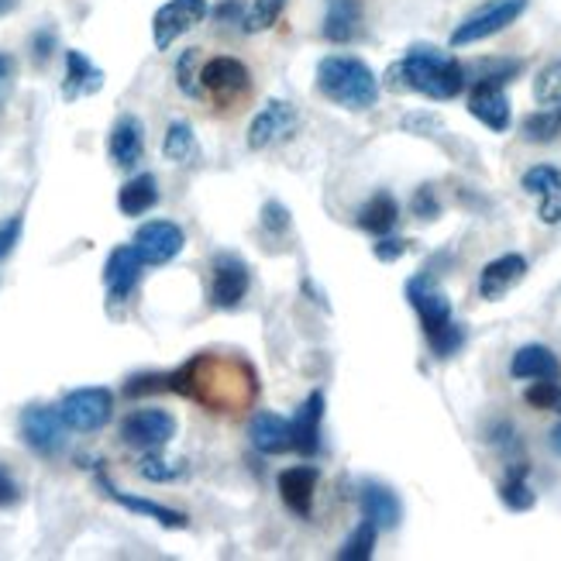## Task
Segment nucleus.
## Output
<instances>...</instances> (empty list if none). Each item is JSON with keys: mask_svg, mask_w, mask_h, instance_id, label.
<instances>
[{"mask_svg": "<svg viewBox=\"0 0 561 561\" xmlns=\"http://www.w3.org/2000/svg\"><path fill=\"white\" fill-rule=\"evenodd\" d=\"M169 389L186 400L204 403L207 410L228 413L238 407H249L259 393V382L249 362L201 352V355H193L183 369L169 373Z\"/></svg>", "mask_w": 561, "mask_h": 561, "instance_id": "nucleus-1", "label": "nucleus"}, {"mask_svg": "<svg viewBox=\"0 0 561 561\" xmlns=\"http://www.w3.org/2000/svg\"><path fill=\"white\" fill-rule=\"evenodd\" d=\"M386 87L424 93L431 101H451V96H458L461 87H466V66L445 56L442 48L413 45L400 62L389 66Z\"/></svg>", "mask_w": 561, "mask_h": 561, "instance_id": "nucleus-2", "label": "nucleus"}, {"mask_svg": "<svg viewBox=\"0 0 561 561\" xmlns=\"http://www.w3.org/2000/svg\"><path fill=\"white\" fill-rule=\"evenodd\" d=\"M407 300L417 310L421 328L431 341V352L437 358H451L461 345H466V328L451 321V304L442 289L431 283V273H421L407 283Z\"/></svg>", "mask_w": 561, "mask_h": 561, "instance_id": "nucleus-3", "label": "nucleus"}, {"mask_svg": "<svg viewBox=\"0 0 561 561\" xmlns=\"http://www.w3.org/2000/svg\"><path fill=\"white\" fill-rule=\"evenodd\" d=\"M317 90L331 104L348 111H369L379 101V80L376 72L355 56H328L317 66Z\"/></svg>", "mask_w": 561, "mask_h": 561, "instance_id": "nucleus-4", "label": "nucleus"}, {"mask_svg": "<svg viewBox=\"0 0 561 561\" xmlns=\"http://www.w3.org/2000/svg\"><path fill=\"white\" fill-rule=\"evenodd\" d=\"M59 413L69 431H80V434H93L107 427V421L114 417V393L104 386H83V389H72V393L62 397Z\"/></svg>", "mask_w": 561, "mask_h": 561, "instance_id": "nucleus-5", "label": "nucleus"}, {"mask_svg": "<svg viewBox=\"0 0 561 561\" xmlns=\"http://www.w3.org/2000/svg\"><path fill=\"white\" fill-rule=\"evenodd\" d=\"M527 11V0H490L479 11H472L466 21L451 32V48H466L482 38H493L496 32L510 28Z\"/></svg>", "mask_w": 561, "mask_h": 561, "instance_id": "nucleus-6", "label": "nucleus"}, {"mask_svg": "<svg viewBox=\"0 0 561 561\" xmlns=\"http://www.w3.org/2000/svg\"><path fill=\"white\" fill-rule=\"evenodd\" d=\"M176 437V417L169 410L145 407L121 421V442L138 451H162Z\"/></svg>", "mask_w": 561, "mask_h": 561, "instance_id": "nucleus-7", "label": "nucleus"}, {"mask_svg": "<svg viewBox=\"0 0 561 561\" xmlns=\"http://www.w3.org/2000/svg\"><path fill=\"white\" fill-rule=\"evenodd\" d=\"M252 286V270L249 262L234 252H217L210 262V304L217 310H234L241 300L249 297Z\"/></svg>", "mask_w": 561, "mask_h": 561, "instance_id": "nucleus-8", "label": "nucleus"}, {"mask_svg": "<svg viewBox=\"0 0 561 561\" xmlns=\"http://www.w3.org/2000/svg\"><path fill=\"white\" fill-rule=\"evenodd\" d=\"M21 437L35 455L56 458L66 448V421L59 407H28L21 413Z\"/></svg>", "mask_w": 561, "mask_h": 561, "instance_id": "nucleus-9", "label": "nucleus"}, {"mask_svg": "<svg viewBox=\"0 0 561 561\" xmlns=\"http://www.w3.org/2000/svg\"><path fill=\"white\" fill-rule=\"evenodd\" d=\"M210 14V4L207 0H169L162 4L152 18V38H156V48H169L180 35H186L190 28H197V24Z\"/></svg>", "mask_w": 561, "mask_h": 561, "instance_id": "nucleus-10", "label": "nucleus"}, {"mask_svg": "<svg viewBox=\"0 0 561 561\" xmlns=\"http://www.w3.org/2000/svg\"><path fill=\"white\" fill-rule=\"evenodd\" d=\"M252 87V77L245 62H238L231 56H217L201 66V90H207L217 104H231L238 96H245Z\"/></svg>", "mask_w": 561, "mask_h": 561, "instance_id": "nucleus-11", "label": "nucleus"}, {"mask_svg": "<svg viewBox=\"0 0 561 561\" xmlns=\"http://www.w3.org/2000/svg\"><path fill=\"white\" fill-rule=\"evenodd\" d=\"M131 245L135 252L141 255L145 265H165V262H173L183 245H186V234L176 221H149V225H141L131 238Z\"/></svg>", "mask_w": 561, "mask_h": 561, "instance_id": "nucleus-12", "label": "nucleus"}, {"mask_svg": "<svg viewBox=\"0 0 561 561\" xmlns=\"http://www.w3.org/2000/svg\"><path fill=\"white\" fill-rule=\"evenodd\" d=\"M297 125H300L297 107L286 101H270L249 125V149L262 152V149H270V145H279L297 131Z\"/></svg>", "mask_w": 561, "mask_h": 561, "instance_id": "nucleus-13", "label": "nucleus"}, {"mask_svg": "<svg viewBox=\"0 0 561 561\" xmlns=\"http://www.w3.org/2000/svg\"><path fill=\"white\" fill-rule=\"evenodd\" d=\"M141 270H145V262L135 252V245H117L107 255V262H104V286H107L111 304H125L131 297V293L138 289V283H141Z\"/></svg>", "mask_w": 561, "mask_h": 561, "instance_id": "nucleus-14", "label": "nucleus"}, {"mask_svg": "<svg viewBox=\"0 0 561 561\" xmlns=\"http://www.w3.org/2000/svg\"><path fill=\"white\" fill-rule=\"evenodd\" d=\"M96 485H101L104 496H107L111 503L131 510V514H138V517H149V520H156V524L165 527V530H183V527L190 524L186 514H180V510H173V506H162V503H156V500H141V496H131V493H121L117 485L107 479L104 469L96 472Z\"/></svg>", "mask_w": 561, "mask_h": 561, "instance_id": "nucleus-15", "label": "nucleus"}, {"mask_svg": "<svg viewBox=\"0 0 561 561\" xmlns=\"http://www.w3.org/2000/svg\"><path fill=\"white\" fill-rule=\"evenodd\" d=\"M321 421H324V393L321 389H313L289 421L293 451L304 455V458H313L317 451H321Z\"/></svg>", "mask_w": 561, "mask_h": 561, "instance_id": "nucleus-16", "label": "nucleus"}, {"mask_svg": "<svg viewBox=\"0 0 561 561\" xmlns=\"http://www.w3.org/2000/svg\"><path fill=\"white\" fill-rule=\"evenodd\" d=\"M520 186L538 197V217L545 225H561V169L534 165L524 173Z\"/></svg>", "mask_w": 561, "mask_h": 561, "instance_id": "nucleus-17", "label": "nucleus"}, {"mask_svg": "<svg viewBox=\"0 0 561 561\" xmlns=\"http://www.w3.org/2000/svg\"><path fill=\"white\" fill-rule=\"evenodd\" d=\"M524 276H527V259L517 252H506L479 273V297L482 300H503L510 289L524 283Z\"/></svg>", "mask_w": 561, "mask_h": 561, "instance_id": "nucleus-18", "label": "nucleus"}, {"mask_svg": "<svg viewBox=\"0 0 561 561\" xmlns=\"http://www.w3.org/2000/svg\"><path fill=\"white\" fill-rule=\"evenodd\" d=\"M317 482H321V469L317 466H293V469L279 472V496H283L286 510H293L297 517H310Z\"/></svg>", "mask_w": 561, "mask_h": 561, "instance_id": "nucleus-19", "label": "nucleus"}, {"mask_svg": "<svg viewBox=\"0 0 561 561\" xmlns=\"http://www.w3.org/2000/svg\"><path fill=\"white\" fill-rule=\"evenodd\" d=\"M249 442L262 455H286V451H293L289 421L279 417V413H273V410H259L255 417L249 421Z\"/></svg>", "mask_w": 561, "mask_h": 561, "instance_id": "nucleus-20", "label": "nucleus"}, {"mask_svg": "<svg viewBox=\"0 0 561 561\" xmlns=\"http://www.w3.org/2000/svg\"><path fill=\"white\" fill-rule=\"evenodd\" d=\"M469 114L482 121L490 131H506L510 128V101L500 83H485L479 80L469 93Z\"/></svg>", "mask_w": 561, "mask_h": 561, "instance_id": "nucleus-21", "label": "nucleus"}, {"mask_svg": "<svg viewBox=\"0 0 561 561\" xmlns=\"http://www.w3.org/2000/svg\"><path fill=\"white\" fill-rule=\"evenodd\" d=\"M358 503H362V517L373 520L379 530H393L403 520V503H400V496L389 490V485H382V482H365Z\"/></svg>", "mask_w": 561, "mask_h": 561, "instance_id": "nucleus-22", "label": "nucleus"}, {"mask_svg": "<svg viewBox=\"0 0 561 561\" xmlns=\"http://www.w3.org/2000/svg\"><path fill=\"white\" fill-rule=\"evenodd\" d=\"M111 162L121 169H135L145 156V128L135 114L117 117V125L111 128V141H107Z\"/></svg>", "mask_w": 561, "mask_h": 561, "instance_id": "nucleus-23", "label": "nucleus"}, {"mask_svg": "<svg viewBox=\"0 0 561 561\" xmlns=\"http://www.w3.org/2000/svg\"><path fill=\"white\" fill-rule=\"evenodd\" d=\"M104 90V69L93 66L83 53L69 48L66 53V83H62V101H80V96L101 93Z\"/></svg>", "mask_w": 561, "mask_h": 561, "instance_id": "nucleus-24", "label": "nucleus"}, {"mask_svg": "<svg viewBox=\"0 0 561 561\" xmlns=\"http://www.w3.org/2000/svg\"><path fill=\"white\" fill-rule=\"evenodd\" d=\"M510 376H514V379H548V382H558L561 379V362L545 345H524L514 355V362H510Z\"/></svg>", "mask_w": 561, "mask_h": 561, "instance_id": "nucleus-25", "label": "nucleus"}, {"mask_svg": "<svg viewBox=\"0 0 561 561\" xmlns=\"http://www.w3.org/2000/svg\"><path fill=\"white\" fill-rule=\"evenodd\" d=\"M321 32L328 42H337V45L355 42L362 32V0H328Z\"/></svg>", "mask_w": 561, "mask_h": 561, "instance_id": "nucleus-26", "label": "nucleus"}, {"mask_svg": "<svg viewBox=\"0 0 561 561\" xmlns=\"http://www.w3.org/2000/svg\"><path fill=\"white\" fill-rule=\"evenodd\" d=\"M159 204V180L152 173H138L117 190V210L125 217H141Z\"/></svg>", "mask_w": 561, "mask_h": 561, "instance_id": "nucleus-27", "label": "nucleus"}, {"mask_svg": "<svg viewBox=\"0 0 561 561\" xmlns=\"http://www.w3.org/2000/svg\"><path fill=\"white\" fill-rule=\"evenodd\" d=\"M397 221H400V204H397L393 193H386V190L376 193V197L358 210V228H362V231H369V234H376V238H382V234L393 231Z\"/></svg>", "mask_w": 561, "mask_h": 561, "instance_id": "nucleus-28", "label": "nucleus"}, {"mask_svg": "<svg viewBox=\"0 0 561 561\" xmlns=\"http://www.w3.org/2000/svg\"><path fill=\"white\" fill-rule=\"evenodd\" d=\"M500 500L506 510H514V514H524V510L538 503V496H534V490L527 485V461H510V472L500 485Z\"/></svg>", "mask_w": 561, "mask_h": 561, "instance_id": "nucleus-29", "label": "nucleus"}, {"mask_svg": "<svg viewBox=\"0 0 561 561\" xmlns=\"http://www.w3.org/2000/svg\"><path fill=\"white\" fill-rule=\"evenodd\" d=\"M162 156L169 162H190V159H197V135H193L190 121H173V125L165 128Z\"/></svg>", "mask_w": 561, "mask_h": 561, "instance_id": "nucleus-30", "label": "nucleus"}, {"mask_svg": "<svg viewBox=\"0 0 561 561\" xmlns=\"http://www.w3.org/2000/svg\"><path fill=\"white\" fill-rule=\"evenodd\" d=\"M376 541H379V527L362 517V524L348 534V541L341 545L337 558L341 561H369L376 554Z\"/></svg>", "mask_w": 561, "mask_h": 561, "instance_id": "nucleus-31", "label": "nucleus"}, {"mask_svg": "<svg viewBox=\"0 0 561 561\" xmlns=\"http://www.w3.org/2000/svg\"><path fill=\"white\" fill-rule=\"evenodd\" d=\"M283 11H286V0H252V8L245 11V21H241V28H245L249 35L270 32L273 24L279 21Z\"/></svg>", "mask_w": 561, "mask_h": 561, "instance_id": "nucleus-32", "label": "nucleus"}, {"mask_svg": "<svg viewBox=\"0 0 561 561\" xmlns=\"http://www.w3.org/2000/svg\"><path fill=\"white\" fill-rule=\"evenodd\" d=\"M138 476L149 482H176L180 476H186V466L162 458V451H145V458L138 461Z\"/></svg>", "mask_w": 561, "mask_h": 561, "instance_id": "nucleus-33", "label": "nucleus"}, {"mask_svg": "<svg viewBox=\"0 0 561 561\" xmlns=\"http://www.w3.org/2000/svg\"><path fill=\"white\" fill-rule=\"evenodd\" d=\"M561 135V104L551 111H538L524 117V138L527 141H554Z\"/></svg>", "mask_w": 561, "mask_h": 561, "instance_id": "nucleus-34", "label": "nucleus"}, {"mask_svg": "<svg viewBox=\"0 0 561 561\" xmlns=\"http://www.w3.org/2000/svg\"><path fill=\"white\" fill-rule=\"evenodd\" d=\"M534 101L538 104H561V59L548 62L538 80H534Z\"/></svg>", "mask_w": 561, "mask_h": 561, "instance_id": "nucleus-35", "label": "nucleus"}, {"mask_svg": "<svg viewBox=\"0 0 561 561\" xmlns=\"http://www.w3.org/2000/svg\"><path fill=\"white\" fill-rule=\"evenodd\" d=\"M527 403L538 410H561V386L548 379H534V386L527 389Z\"/></svg>", "mask_w": 561, "mask_h": 561, "instance_id": "nucleus-36", "label": "nucleus"}, {"mask_svg": "<svg viewBox=\"0 0 561 561\" xmlns=\"http://www.w3.org/2000/svg\"><path fill=\"white\" fill-rule=\"evenodd\" d=\"M197 59H201V48H186V53L180 56V62H176V83L190 96L201 93V83H197L201 77H193V66H197Z\"/></svg>", "mask_w": 561, "mask_h": 561, "instance_id": "nucleus-37", "label": "nucleus"}, {"mask_svg": "<svg viewBox=\"0 0 561 561\" xmlns=\"http://www.w3.org/2000/svg\"><path fill=\"white\" fill-rule=\"evenodd\" d=\"M410 210H413V217H421V221H434V217L442 214V201H437L434 186H421L417 193H413Z\"/></svg>", "mask_w": 561, "mask_h": 561, "instance_id": "nucleus-38", "label": "nucleus"}, {"mask_svg": "<svg viewBox=\"0 0 561 561\" xmlns=\"http://www.w3.org/2000/svg\"><path fill=\"white\" fill-rule=\"evenodd\" d=\"M159 389H169V376L162 373H145L125 382V397H145V393H159Z\"/></svg>", "mask_w": 561, "mask_h": 561, "instance_id": "nucleus-39", "label": "nucleus"}, {"mask_svg": "<svg viewBox=\"0 0 561 561\" xmlns=\"http://www.w3.org/2000/svg\"><path fill=\"white\" fill-rule=\"evenodd\" d=\"M262 228L270 234H286L289 231V210L279 201H270L262 207Z\"/></svg>", "mask_w": 561, "mask_h": 561, "instance_id": "nucleus-40", "label": "nucleus"}, {"mask_svg": "<svg viewBox=\"0 0 561 561\" xmlns=\"http://www.w3.org/2000/svg\"><path fill=\"white\" fill-rule=\"evenodd\" d=\"M407 249H410V241L407 238H389V234H382L376 245H373V255L379 259V262H397V259H403L407 255Z\"/></svg>", "mask_w": 561, "mask_h": 561, "instance_id": "nucleus-41", "label": "nucleus"}, {"mask_svg": "<svg viewBox=\"0 0 561 561\" xmlns=\"http://www.w3.org/2000/svg\"><path fill=\"white\" fill-rule=\"evenodd\" d=\"M21 231H24V221H21V217H11V221L0 225V262H4V259L14 252Z\"/></svg>", "mask_w": 561, "mask_h": 561, "instance_id": "nucleus-42", "label": "nucleus"}, {"mask_svg": "<svg viewBox=\"0 0 561 561\" xmlns=\"http://www.w3.org/2000/svg\"><path fill=\"white\" fill-rule=\"evenodd\" d=\"M18 500H21V485H18V479L11 476L8 466H0V510L14 506Z\"/></svg>", "mask_w": 561, "mask_h": 561, "instance_id": "nucleus-43", "label": "nucleus"}, {"mask_svg": "<svg viewBox=\"0 0 561 561\" xmlns=\"http://www.w3.org/2000/svg\"><path fill=\"white\" fill-rule=\"evenodd\" d=\"M403 128L407 131H413V135H431V131H445V125L437 117H431V114H410V117H403Z\"/></svg>", "mask_w": 561, "mask_h": 561, "instance_id": "nucleus-44", "label": "nucleus"}, {"mask_svg": "<svg viewBox=\"0 0 561 561\" xmlns=\"http://www.w3.org/2000/svg\"><path fill=\"white\" fill-rule=\"evenodd\" d=\"M14 72H18V62H14V56L0 53V107H4V101L11 96V87H14Z\"/></svg>", "mask_w": 561, "mask_h": 561, "instance_id": "nucleus-45", "label": "nucleus"}, {"mask_svg": "<svg viewBox=\"0 0 561 561\" xmlns=\"http://www.w3.org/2000/svg\"><path fill=\"white\" fill-rule=\"evenodd\" d=\"M32 45H35V59L45 62L48 56H53V48H56V35L53 32H38Z\"/></svg>", "mask_w": 561, "mask_h": 561, "instance_id": "nucleus-46", "label": "nucleus"}, {"mask_svg": "<svg viewBox=\"0 0 561 561\" xmlns=\"http://www.w3.org/2000/svg\"><path fill=\"white\" fill-rule=\"evenodd\" d=\"M214 14L221 18V21H228V18H241V4H238V0H225V4L217 8Z\"/></svg>", "mask_w": 561, "mask_h": 561, "instance_id": "nucleus-47", "label": "nucleus"}, {"mask_svg": "<svg viewBox=\"0 0 561 561\" xmlns=\"http://www.w3.org/2000/svg\"><path fill=\"white\" fill-rule=\"evenodd\" d=\"M548 442H551V451H554V455L561 458V424H558V427L551 431V437H548Z\"/></svg>", "mask_w": 561, "mask_h": 561, "instance_id": "nucleus-48", "label": "nucleus"}, {"mask_svg": "<svg viewBox=\"0 0 561 561\" xmlns=\"http://www.w3.org/2000/svg\"><path fill=\"white\" fill-rule=\"evenodd\" d=\"M14 8V0H0V14H8Z\"/></svg>", "mask_w": 561, "mask_h": 561, "instance_id": "nucleus-49", "label": "nucleus"}]
</instances>
